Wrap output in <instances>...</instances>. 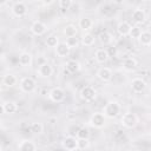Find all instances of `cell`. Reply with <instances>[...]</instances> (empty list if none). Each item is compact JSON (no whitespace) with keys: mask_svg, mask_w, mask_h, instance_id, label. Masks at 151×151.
I'll list each match as a JSON object with an SVG mask.
<instances>
[{"mask_svg":"<svg viewBox=\"0 0 151 151\" xmlns=\"http://www.w3.org/2000/svg\"><path fill=\"white\" fill-rule=\"evenodd\" d=\"M130 87L131 90L134 92V93H142L145 88H146V83L143 78L140 77H137V78H133L130 83Z\"/></svg>","mask_w":151,"mask_h":151,"instance_id":"cell-10","label":"cell"},{"mask_svg":"<svg viewBox=\"0 0 151 151\" xmlns=\"http://www.w3.org/2000/svg\"><path fill=\"white\" fill-rule=\"evenodd\" d=\"M48 97H50V99H51L53 103H61V101H64V99H65V91H64L61 87H59V86L53 87V88L48 92Z\"/></svg>","mask_w":151,"mask_h":151,"instance_id":"cell-8","label":"cell"},{"mask_svg":"<svg viewBox=\"0 0 151 151\" xmlns=\"http://www.w3.org/2000/svg\"><path fill=\"white\" fill-rule=\"evenodd\" d=\"M97 77L103 81V83H109L112 79V71L109 67H100L97 71Z\"/></svg>","mask_w":151,"mask_h":151,"instance_id":"cell-13","label":"cell"},{"mask_svg":"<svg viewBox=\"0 0 151 151\" xmlns=\"http://www.w3.org/2000/svg\"><path fill=\"white\" fill-rule=\"evenodd\" d=\"M94 41H96V38H94V35H93L92 33H90V32H85V33L81 35V44H83L84 46H86V47L92 46V45L94 44Z\"/></svg>","mask_w":151,"mask_h":151,"instance_id":"cell-25","label":"cell"},{"mask_svg":"<svg viewBox=\"0 0 151 151\" xmlns=\"http://www.w3.org/2000/svg\"><path fill=\"white\" fill-rule=\"evenodd\" d=\"M37 74L40 78H50L53 74V67L47 61H45L44 64H39L38 70H37Z\"/></svg>","mask_w":151,"mask_h":151,"instance_id":"cell-9","label":"cell"},{"mask_svg":"<svg viewBox=\"0 0 151 151\" xmlns=\"http://www.w3.org/2000/svg\"><path fill=\"white\" fill-rule=\"evenodd\" d=\"M72 1L71 0H60L59 2H58V6H59V8H61V9H68L71 6H72Z\"/></svg>","mask_w":151,"mask_h":151,"instance_id":"cell-34","label":"cell"},{"mask_svg":"<svg viewBox=\"0 0 151 151\" xmlns=\"http://www.w3.org/2000/svg\"><path fill=\"white\" fill-rule=\"evenodd\" d=\"M109 57H110V54H109V52H107L106 48H98V50L94 52V59H96V61L99 63V64L106 63V61L109 60Z\"/></svg>","mask_w":151,"mask_h":151,"instance_id":"cell-19","label":"cell"},{"mask_svg":"<svg viewBox=\"0 0 151 151\" xmlns=\"http://www.w3.org/2000/svg\"><path fill=\"white\" fill-rule=\"evenodd\" d=\"M54 52H55V55L59 57V58H66L70 52H71V48L67 46L66 42H59L58 46L54 48Z\"/></svg>","mask_w":151,"mask_h":151,"instance_id":"cell-16","label":"cell"},{"mask_svg":"<svg viewBox=\"0 0 151 151\" xmlns=\"http://www.w3.org/2000/svg\"><path fill=\"white\" fill-rule=\"evenodd\" d=\"M65 42L67 44V46H68L70 48H74V47H78V45H79V40H78V38H77V37L66 38V41H65Z\"/></svg>","mask_w":151,"mask_h":151,"instance_id":"cell-32","label":"cell"},{"mask_svg":"<svg viewBox=\"0 0 151 151\" xmlns=\"http://www.w3.org/2000/svg\"><path fill=\"white\" fill-rule=\"evenodd\" d=\"M88 146H90L88 139H78V150H87Z\"/></svg>","mask_w":151,"mask_h":151,"instance_id":"cell-33","label":"cell"},{"mask_svg":"<svg viewBox=\"0 0 151 151\" xmlns=\"http://www.w3.org/2000/svg\"><path fill=\"white\" fill-rule=\"evenodd\" d=\"M18 151H37V145L29 139H22L18 144Z\"/></svg>","mask_w":151,"mask_h":151,"instance_id":"cell-17","label":"cell"},{"mask_svg":"<svg viewBox=\"0 0 151 151\" xmlns=\"http://www.w3.org/2000/svg\"><path fill=\"white\" fill-rule=\"evenodd\" d=\"M138 40H139L140 45H143V46H150L151 45V32L143 31V33H142V35L139 37Z\"/></svg>","mask_w":151,"mask_h":151,"instance_id":"cell-27","label":"cell"},{"mask_svg":"<svg viewBox=\"0 0 151 151\" xmlns=\"http://www.w3.org/2000/svg\"><path fill=\"white\" fill-rule=\"evenodd\" d=\"M76 137L78 139H88L90 138V130L86 126H81V127H79Z\"/></svg>","mask_w":151,"mask_h":151,"instance_id":"cell-30","label":"cell"},{"mask_svg":"<svg viewBox=\"0 0 151 151\" xmlns=\"http://www.w3.org/2000/svg\"><path fill=\"white\" fill-rule=\"evenodd\" d=\"M65 67H66V70H67L70 73H77V72H79V71H80L81 65H80V63H79L78 60L70 59V60H67V61H66Z\"/></svg>","mask_w":151,"mask_h":151,"instance_id":"cell-20","label":"cell"},{"mask_svg":"<svg viewBox=\"0 0 151 151\" xmlns=\"http://www.w3.org/2000/svg\"><path fill=\"white\" fill-rule=\"evenodd\" d=\"M11 12L14 17L17 18H22L26 15L27 13V6L25 2L22 1H18V2H14L12 5V8H11Z\"/></svg>","mask_w":151,"mask_h":151,"instance_id":"cell-7","label":"cell"},{"mask_svg":"<svg viewBox=\"0 0 151 151\" xmlns=\"http://www.w3.org/2000/svg\"><path fill=\"white\" fill-rule=\"evenodd\" d=\"M18 61L19 64L22 66V67H29L32 65V61H33V57L29 52H21L19 54V58H18Z\"/></svg>","mask_w":151,"mask_h":151,"instance_id":"cell-18","label":"cell"},{"mask_svg":"<svg viewBox=\"0 0 151 151\" xmlns=\"http://www.w3.org/2000/svg\"><path fill=\"white\" fill-rule=\"evenodd\" d=\"M94 22L90 17H81L78 21V27L81 28L84 32H88L90 29H92Z\"/></svg>","mask_w":151,"mask_h":151,"instance_id":"cell-14","label":"cell"},{"mask_svg":"<svg viewBox=\"0 0 151 151\" xmlns=\"http://www.w3.org/2000/svg\"><path fill=\"white\" fill-rule=\"evenodd\" d=\"M120 123L126 129H133L138 124V117L133 112H126V113L123 114V117L120 119Z\"/></svg>","mask_w":151,"mask_h":151,"instance_id":"cell-2","label":"cell"},{"mask_svg":"<svg viewBox=\"0 0 151 151\" xmlns=\"http://www.w3.org/2000/svg\"><path fill=\"white\" fill-rule=\"evenodd\" d=\"M120 111H122V106L118 101L116 100H110L105 104L104 109H103V113L106 118L109 119H114L117 118L119 114H120Z\"/></svg>","mask_w":151,"mask_h":151,"instance_id":"cell-1","label":"cell"},{"mask_svg":"<svg viewBox=\"0 0 151 151\" xmlns=\"http://www.w3.org/2000/svg\"><path fill=\"white\" fill-rule=\"evenodd\" d=\"M146 19V14L144 12V9L142 8H136L133 12H132V20L136 22V24H143Z\"/></svg>","mask_w":151,"mask_h":151,"instance_id":"cell-21","label":"cell"},{"mask_svg":"<svg viewBox=\"0 0 151 151\" xmlns=\"http://www.w3.org/2000/svg\"><path fill=\"white\" fill-rule=\"evenodd\" d=\"M137 67V60L132 57H126L123 61V68L127 72H132L134 71Z\"/></svg>","mask_w":151,"mask_h":151,"instance_id":"cell-22","label":"cell"},{"mask_svg":"<svg viewBox=\"0 0 151 151\" xmlns=\"http://www.w3.org/2000/svg\"><path fill=\"white\" fill-rule=\"evenodd\" d=\"M29 29H31V32H32L34 35H42V34H45L46 31H47V25H46L45 22L40 21V20H35V21L32 22Z\"/></svg>","mask_w":151,"mask_h":151,"instance_id":"cell-11","label":"cell"},{"mask_svg":"<svg viewBox=\"0 0 151 151\" xmlns=\"http://www.w3.org/2000/svg\"><path fill=\"white\" fill-rule=\"evenodd\" d=\"M17 83H18V79L13 73H6L2 77V85H5L6 87H13L17 85Z\"/></svg>","mask_w":151,"mask_h":151,"instance_id":"cell-23","label":"cell"},{"mask_svg":"<svg viewBox=\"0 0 151 151\" xmlns=\"http://www.w3.org/2000/svg\"><path fill=\"white\" fill-rule=\"evenodd\" d=\"M61 146L66 151H76V150H78V139H77V137L66 136L61 142Z\"/></svg>","mask_w":151,"mask_h":151,"instance_id":"cell-6","label":"cell"},{"mask_svg":"<svg viewBox=\"0 0 151 151\" xmlns=\"http://www.w3.org/2000/svg\"><path fill=\"white\" fill-rule=\"evenodd\" d=\"M63 33H64V35H65L66 38L77 37V33H78V27H77L76 25H72V24L66 25V26H65V28H64V31H63Z\"/></svg>","mask_w":151,"mask_h":151,"instance_id":"cell-26","label":"cell"},{"mask_svg":"<svg viewBox=\"0 0 151 151\" xmlns=\"http://www.w3.org/2000/svg\"><path fill=\"white\" fill-rule=\"evenodd\" d=\"M1 110L5 114H14L18 111V104L13 100H6L2 103Z\"/></svg>","mask_w":151,"mask_h":151,"instance_id":"cell-12","label":"cell"},{"mask_svg":"<svg viewBox=\"0 0 151 151\" xmlns=\"http://www.w3.org/2000/svg\"><path fill=\"white\" fill-rule=\"evenodd\" d=\"M29 129H31V132L34 134H41L44 132V125L40 122H33L31 124Z\"/></svg>","mask_w":151,"mask_h":151,"instance_id":"cell-29","label":"cell"},{"mask_svg":"<svg viewBox=\"0 0 151 151\" xmlns=\"http://www.w3.org/2000/svg\"><path fill=\"white\" fill-rule=\"evenodd\" d=\"M19 86H20V90H21L22 92H25V93H32V92H34L35 88H37V83H35V80H34L33 78H31V77H24V78L20 80Z\"/></svg>","mask_w":151,"mask_h":151,"instance_id":"cell-4","label":"cell"},{"mask_svg":"<svg viewBox=\"0 0 151 151\" xmlns=\"http://www.w3.org/2000/svg\"><path fill=\"white\" fill-rule=\"evenodd\" d=\"M98 40H99V42H100L101 45L106 46V45H110V44L112 42L113 37H112V34H111L110 32H107V31H103V32L99 33V35H98Z\"/></svg>","mask_w":151,"mask_h":151,"instance_id":"cell-24","label":"cell"},{"mask_svg":"<svg viewBox=\"0 0 151 151\" xmlns=\"http://www.w3.org/2000/svg\"><path fill=\"white\" fill-rule=\"evenodd\" d=\"M79 94H80V98H81L83 100L90 103V101H93V100L96 99V97H97V91H96V88H94L93 86L86 85V86H84V87L80 90Z\"/></svg>","mask_w":151,"mask_h":151,"instance_id":"cell-5","label":"cell"},{"mask_svg":"<svg viewBox=\"0 0 151 151\" xmlns=\"http://www.w3.org/2000/svg\"><path fill=\"white\" fill-rule=\"evenodd\" d=\"M142 33H143V31H142V28L139 26H132L131 32H130L129 35L131 38H133V39H139V37L142 35Z\"/></svg>","mask_w":151,"mask_h":151,"instance_id":"cell-31","label":"cell"},{"mask_svg":"<svg viewBox=\"0 0 151 151\" xmlns=\"http://www.w3.org/2000/svg\"><path fill=\"white\" fill-rule=\"evenodd\" d=\"M45 44H46V46H47V47L55 48V47L58 46V44H59V39H58V37H57V35L51 34V35H48V37L46 38Z\"/></svg>","mask_w":151,"mask_h":151,"instance_id":"cell-28","label":"cell"},{"mask_svg":"<svg viewBox=\"0 0 151 151\" xmlns=\"http://www.w3.org/2000/svg\"><path fill=\"white\" fill-rule=\"evenodd\" d=\"M131 28H132L131 24H130L129 21H125V20L119 21L118 25H117V32H118L119 35H122V37L129 35L130 32H131Z\"/></svg>","mask_w":151,"mask_h":151,"instance_id":"cell-15","label":"cell"},{"mask_svg":"<svg viewBox=\"0 0 151 151\" xmlns=\"http://www.w3.org/2000/svg\"><path fill=\"white\" fill-rule=\"evenodd\" d=\"M105 123H106V117L104 116L103 112H94L88 119V124L94 129H103L105 126Z\"/></svg>","mask_w":151,"mask_h":151,"instance_id":"cell-3","label":"cell"}]
</instances>
